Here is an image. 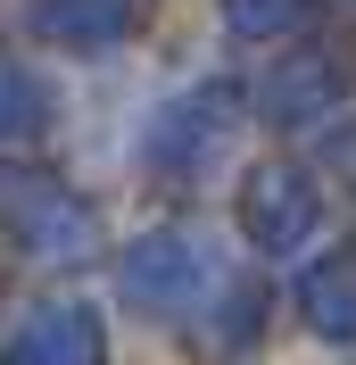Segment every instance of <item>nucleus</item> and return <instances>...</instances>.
I'll return each mask as SVG.
<instances>
[]
</instances>
